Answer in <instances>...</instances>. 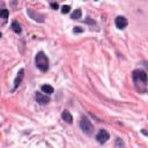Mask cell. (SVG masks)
I'll return each instance as SVG.
<instances>
[{
	"label": "cell",
	"instance_id": "3",
	"mask_svg": "<svg viewBox=\"0 0 148 148\" xmlns=\"http://www.w3.org/2000/svg\"><path fill=\"white\" fill-rule=\"evenodd\" d=\"M133 81L134 82H140L141 81L143 85H146V82H147V75H146V73L143 71H139V69L134 71L133 72Z\"/></svg>",
	"mask_w": 148,
	"mask_h": 148
},
{
	"label": "cell",
	"instance_id": "11",
	"mask_svg": "<svg viewBox=\"0 0 148 148\" xmlns=\"http://www.w3.org/2000/svg\"><path fill=\"white\" fill-rule=\"evenodd\" d=\"M41 89H42L43 93H46V94H49V95H51V94L53 93V87L50 86V85H44V86H42Z\"/></svg>",
	"mask_w": 148,
	"mask_h": 148
},
{
	"label": "cell",
	"instance_id": "8",
	"mask_svg": "<svg viewBox=\"0 0 148 148\" xmlns=\"http://www.w3.org/2000/svg\"><path fill=\"white\" fill-rule=\"evenodd\" d=\"M35 97H36V101H37L39 104H48V103L50 102V98H49L46 95H43L42 93H36Z\"/></svg>",
	"mask_w": 148,
	"mask_h": 148
},
{
	"label": "cell",
	"instance_id": "12",
	"mask_svg": "<svg viewBox=\"0 0 148 148\" xmlns=\"http://www.w3.org/2000/svg\"><path fill=\"white\" fill-rule=\"evenodd\" d=\"M81 15H82V12H81L80 8H78V10L74 11V13L72 14V19L73 20H79V19H81Z\"/></svg>",
	"mask_w": 148,
	"mask_h": 148
},
{
	"label": "cell",
	"instance_id": "10",
	"mask_svg": "<svg viewBox=\"0 0 148 148\" xmlns=\"http://www.w3.org/2000/svg\"><path fill=\"white\" fill-rule=\"evenodd\" d=\"M12 29H13V31H14V33H16V34H20V33L22 31L21 26L19 24V22H18V21H13V23H12Z\"/></svg>",
	"mask_w": 148,
	"mask_h": 148
},
{
	"label": "cell",
	"instance_id": "18",
	"mask_svg": "<svg viewBox=\"0 0 148 148\" xmlns=\"http://www.w3.org/2000/svg\"><path fill=\"white\" fill-rule=\"evenodd\" d=\"M86 21H87L88 23H92V24H94V23H95L94 21H92V20H90V18H87V20H86Z\"/></svg>",
	"mask_w": 148,
	"mask_h": 148
},
{
	"label": "cell",
	"instance_id": "20",
	"mask_svg": "<svg viewBox=\"0 0 148 148\" xmlns=\"http://www.w3.org/2000/svg\"><path fill=\"white\" fill-rule=\"evenodd\" d=\"M96 1H97V0H96Z\"/></svg>",
	"mask_w": 148,
	"mask_h": 148
},
{
	"label": "cell",
	"instance_id": "7",
	"mask_svg": "<svg viewBox=\"0 0 148 148\" xmlns=\"http://www.w3.org/2000/svg\"><path fill=\"white\" fill-rule=\"evenodd\" d=\"M23 78H24V69H23V68H21V69L19 71V73H18V75H16L15 80H14V90L20 86V84L22 82Z\"/></svg>",
	"mask_w": 148,
	"mask_h": 148
},
{
	"label": "cell",
	"instance_id": "5",
	"mask_svg": "<svg viewBox=\"0 0 148 148\" xmlns=\"http://www.w3.org/2000/svg\"><path fill=\"white\" fill-rule=\"evenodd\" d=\"M28 12V15L34 20V21H36V22H39V23H42V22H44V19H45V15L44 14H41V13H35L33 10H28L27 11Z\"/></svg>",
	"mask_w": 148,
	"mask_h": 148
},
{
	"label": "cell",
	"instance_id": "15",
	"mask_svg": "<svg viewBox=\"0 0 148 148\" xmlns=\"http://www.w3.org/2000/svg\"><path fill=\"white\" fill-rule=\"evenodd\" d=\"M115 146H116V147H124V142H123V140H122V139H119V138H117V139H116V143H115Z\"/></svg>",
	"mask_w": 148,
	"mask_h": 148
},
{
	"label": "cell",
	"instance_id": "14",
	"mask_svg": "<svg viewBox=\"0 0 148 148\" xmlns=\"http://www.w3.org/2000/svg\"><path fill=\"white\" fill-rule=\"evenodd\" d=\"M69 11H71V7L68 5H64L61 7V13L62 14H67V13H69Z\"/></svg>",
	"mask_w": 148,
	"mask_h": 148
},
{
	"label": "cell",
	"instance_id": "17",
	"mask_svg": "<svg viewBox=\"0 0 148 148\" xmlns=\"http://www.w3.org/2000/svg\"><path fill=\"white\" fill-rule=\"evenodd\" d=\"M51 7H52V8L54 10V11L59 8V6H58V4H57V3H52V4H51Z\"/></svg>",
	"mask_w": 148,
	"mask_h": 148
},
{
	"label": "cell",
	"instance_id": "9",
	"mask_svg": "<svg viewBox=\"0 0 148 148\" xmlns=\"http://www.w3.org/2000/svg\"><path fill=\"white\" fill-rule=\"evenodd\" d=\"M61 118H62L66 123H68V124H71V123L73 122V117H72L71 112H69V111H67V110H65V111L61 113Z\"/></svg>",
	"mask_w": 148,
	"mask_h": 148
},
{
	"label": "cell",
	"instance_id": "19",
	"mask_svg": "<svg viewBox=\"0 0 148 148\" xmlns=\"http://www.w3.org/2000/svg\"><path fill=\"white\" fill-rule=\"evenodd\" d=\"M0 37H1V34H0Z\"/></svg>",
	"mask_w": 148,
	"mask_h": 148
},
{
	"label": "cell",
	"instance_id": "16",
	"mask_svg": "<svg viewBox=\"0 0 148 148\" xmlns=\"http://www.w3.org/2000/svg\"><path fill=\"white\" fill-rule=\"evenodd\" d=\"M82 31H84V29L80 28V27H75V28H74V33H82Z\"/></svg>",
	"mask_w": 148,
	"mask_h": 148
},
{
	"label": "cell",
	"instance_id": "4",
	"mask_svg": "<svg viewBox=\"0 0 148 148\" xmlns=\"http://www.w3.org/2000/svg\"><path fill=\"white\" fill-rule=\"evenodd\" d=\"M109 139H110V135L105 130H100L98 133L96 134V140L100 143H105Z\"/></svg>",
	"mask_w": 148,
	"mask_h": 148
},
{
	"label": "cell",
	"instance_id": "2",
	"mask_svg": "<svg viewBox=\"0 0 148 148\" xmlns=\"http://www.w3.org/2000/svg\"><path fill=\"white\" fill-rule=\"evenodd\" d=\"M80 127L82 130V132L87 135H92L93 134V131H94V127H93V124L92 122L88 119V117L84 116L80 120Z\"/></svg>",
	"mask_w": 148,
	"mask_h": 148
},
{
	"label": "cell",
	"instance_id": "13",
	"mask_svg": "<svg viewBox=\"0 0 148 148\" xmlns=\"http://www.w3.org/2000/svg\"><path fill=\"white\" fill-rule=\"evenodd\" d=\"M8 11L7 10H1L0 11V18H3V19H7L8 18Z\"/></svg>",
	"mask_w": 148,
	"mask_h": 148
},
{
	"label": "cell",
	"instance_id": "6",
	"mask_svg": "<svg viewBox=\"0 0 148 148\" xmlns=\"http://www.w3.org/2000/svg\"><path fill=\"white\" fill-rule=\"evenodd\" d=\"M115 24L118 29H125L126 26L128 24V21L125 16H117L116 20H115Z\"/></svg>",
	"mask_w": 148,
	"mask_h": 148
},
{
	"label": "cell",
	"instance_id": "1",
	"mask_svg": "<svg viewBox=\"0 0 148 148\" xmlns=\"http://www.w3.org/2000/svg\"><path fill=\"white\" fill-rule=\"evenodd\" d=\"M35 64H36V67L39 71L46 72L49 69V58H48V56L43 51L38 52L35 57Z\"/></svg>",
	"mask_w": 148,
	"mask_h": 148
}]
</instances>
